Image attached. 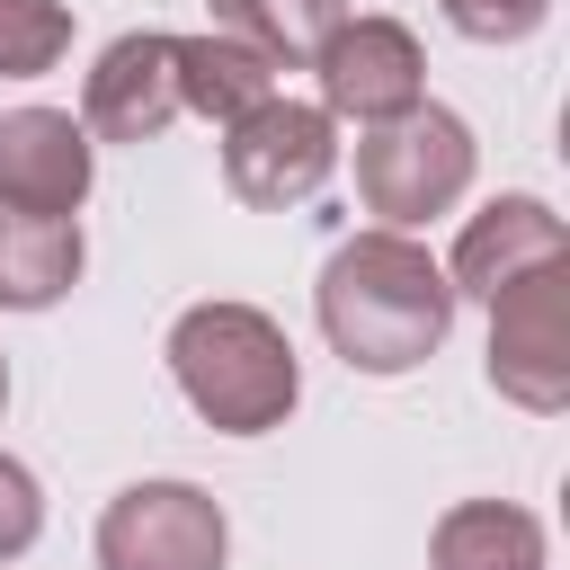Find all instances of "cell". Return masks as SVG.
<instances>
[{
    "label": "cell",
    "mask_w": 570,
    "mask_h": 570,
    "mask_svg": "<svg viewBox=\"0 0 570 570\" xmlns=\"http://www.w3.org/2000/svg\"><path fill=\"white\" fill-rule=\"evenodd\" d=\"M445 18H454V36H472V45H525V36L552 18V0H445Z\"/></svg>",
    "instance_id": "cell-16"
},
{
    "label": "cell",
    "mask_w": 570,
    "mask_h": 570,
    "mask_svg": "<svg viewBox=\"0 0 570 570\" xmlns=\"http://www.w3.org/2000/svg\"><path fill=\"white\" fill-rule=\"evenodd\" d=\"M80 223L71 214H9L0 205V312H45L80 285Z\"/></svg>",
    "instance_id": "cell-12"
},
{
    "label": "cell",
    "mask_w": 570,
    "mask_h": 570,
    "mask_svg": "<svg viewBox=\"0 0 570 570\" xmlns=\"http://www.w3.org/2000/svg\"><path fill=\"white\" fill-rule=\"evenodd\" d=\"M98 169V142L62 107H18L0 116V205L9 214H80Z\"/></svg>",
    "instance_id": "cell-8"
},
{
    "label": "cell",
    "mask_w": 570,
    "mask_h": 570,
    "mask_svg": "<svg viewBox=\"0 0 570 570\" xmlns=\"http://www.w3.org/2000/svg\"><path fill=\"white\" fill-rule=\"evenodd\" d=\"M71 53V9L62 0H0V80H36Z\"/></svg>",
    "instance_id": "cell-15"
},
{
    "label": "cell",
    "mask_w": 570,
    "mask_h": 570,
    "mask_svg": "<svg viewBox=\"0 0 570 570\" xmlns=\"http://www.w3.org/2000/svg\"><path fill=\"white\" fill-rule=\"evenodd\" d=\"M214 18H223V36H240L249 53H267L285 71V62L321 53V36L347 18V0H214Z\"/></svg>",
    "instance_id": "cell-14"
},
{
    "label": "cell",
    "mask_w": 570,
    "mask_h": 570,
    "mask_svg": "<svg viewBox=\"0 0 570 570\" xmlns=\"http://www.w3.org/2000/svg\"><path fill=\"white\" fill-rule=\"evenodd\" d=\"M0 410H9V356H0Z\"/></svg>",
    "instance_id": "cell-18"
},
{
    "label": "cell",
    "mask_w": 570,
    "mask_h": 570,
    "mask_svg": "<svg viewBox=\"0 0 570 570\" xmlns=\"http://www.w3.org/2000/svg\"><path fill=\"white\" fill-rule=\"evenodd\" d=\"M454 285L410 232H356L321 267V338L347 356V374H410L445 347Z\"/></svg>",
    "instance_id": "cell-1"
},
{
    "label": "cell",
    "mask_w": 570,
    "mask_h": 570,
    "mask_svg": "<svg viewBox=\"0 0 570 570\" xmlns=\"http://www.w3.org/2000/svg\"><path fill=\"white\" fill-rule=\"evenodd\" d=\"M169 71H178V107H196L205 125H240L249 107L276 98V62L249 53L240 36H169Z\"/></svg>",
    "instance_id": "cell-11"
},
{
    "label": "cell",
    "mask_w": 570,
    "mask_h": 570,
    "mask_svg": "<svg viewBox=\"0 0 570 570\" xmlns=\"http://www.w3.org/2000/svg\"><path fill=\"white\" fill-rule=\"evenodd\" d=\"M543 258H570V232H561V214L543 205V196H490L472 223H463V240H454V294H508L525 267H543Z\"/></svg>",
    "instance_id": "cell-10"
},
{
    "label": "cell",
    "mask_w": 570,
    "mask_h": 570,
    "mask_svg": "<svg viewBox=\"0 0 570 570\" xmlns=\"http://www.w3.org/2000/svg\"><path fill=\"white\" fill-rule=\"evenodd\" d=\"M232 525L196 481H134L98 517V570H223Z\"/></svg>",
    "instance_id": "cell-6"
},
{
    "label": "cell",
    "mask_w": 570,
    "mask_h": 570,
    "mask_svg": "<svg viewBox=\"0 0 570 570\" xmlns=\"http://www.w3.org/2000/svg\"><path fill=\"white\" fill-rule=\"evenodd\" d=\"M169 116H178L169 36H151V27L116 36V45L98 53L89 89H80V134H89V142H151V134H169Z\"/></svg>",
    "instance_id": "cell-9"
},
{
    "label": "cell",
    "mask_w": 570,
    "mask_h": 570,
    "mask_svg": "<svg viewBox=\"0 0 570 570\" xmlns=\"http://www.w3.org/2000/svg\"><path fill=\"white\" fill-rule=\"evenodd\" d=\"M321 71V116H356V125H392L410 107H428V53L401 18H338L312 53Z\"/></svg>",
    "instance_id": "cell-7"
},
{
    "label": "cell",
    "mask_w": 570,
    "mask_h": 570,
    "mask_svg": "<svg viewBox=\"0 0 570 570\" xmlns=\"http://www.w3.org/2000/svg\"><path fill=\"white\" fill-rule=\"evenodd\" d=\"M338 169V125L303 98H267L240 125H223V187L258 214H285L303 196H321Z\"/></svg>",
    "instance_id": "cell-5"
},
{
    "label": "cell",
    "mask_w": 570,
    "mask_h": 570,
    "mask_svg": "<svg viewBox=\"0 0 570 570\" xmlns=\"http://www.w3.org/2000/svg\"><path fill=\"white\" fill-rule=\"evenodd\" d=\"M169 374H178L187 410L223 436H267L303 401L294 338L258 303H187L169 330Z\"/></svg>",
    "instance_id": "cell-2"
},
{
    "label": "cell",
    "mask_w": 570,
    "mask_h": 570,
    "mask_svg": "<svg viewBox=\"0 0 570 570\" xmlns=\"http://www.w3.org/2000/svg\"><path fill=\"white\" fill-rule=\"evenodd\" d=\"M428 570H543V525L508 499H463L436 517Z\"/></svg>",
    "instance_id": "cell-13"
},
{
    "label": "cell",
    "mask_w": 570,
    "mask_h": 570,
    "mask_svg": "<svg viewBox=\"0 0 570 570\" xmlns=\"http://www.w3.org/2000/svg\"><path fill=\"white\" fill-rule=\"evenodd\" d=\"M36 534H45V490L18 454H0V561H18Z\"/></svg>",
    "instance_id": "cell-17"
},
{
    "label": "cell",
    "mask_w": 570,
    "mask_h": 570,
    "mask_svg": "<svg viewBox=\"0 0 570 570\" xmlns=\"http://www.w3.org/2000/svg\"><path fill=\"white\" fill-rule=\"evenodd\" d=\"M490 383L534 419L570 410V258H543L490 294Z\"/></svg>",
    "instance_id": "cell-4"
},
{
    "label": "cell",
    "mask_w": 570,
    "mask_h": 570,
    "mask_svg": "<svg viewBox=\"0 0 570 570\" xmlns=\"http://www.w3.org/2000/svg\"><path fill=\"white\" fill-rule=\"evenodd\" d=\"M463 187H472V125L454 107H410L392 125H365L356 196H365V214H383V232H410V223L445 214Z\"/></svg>",
    "instance_id": "cell-3"
}]
</instances>
